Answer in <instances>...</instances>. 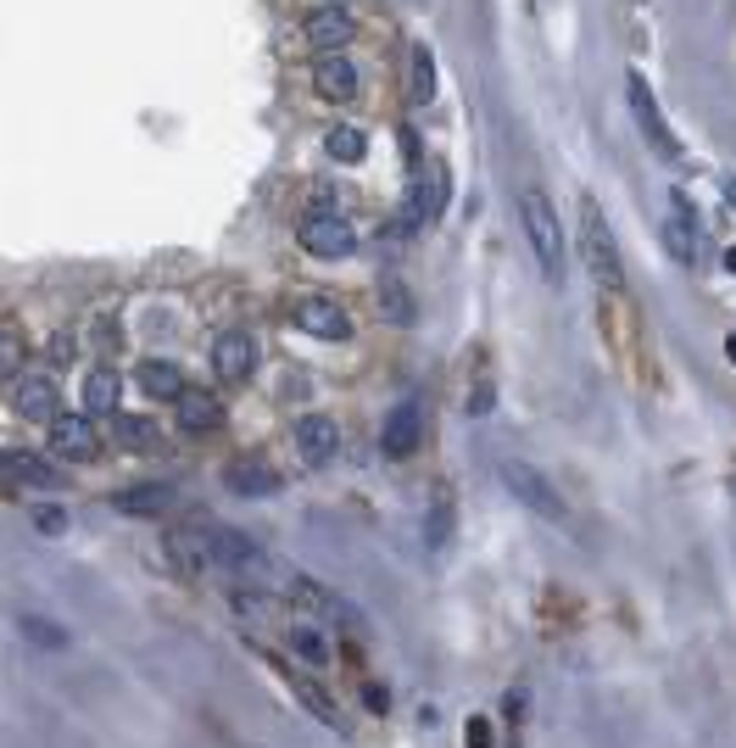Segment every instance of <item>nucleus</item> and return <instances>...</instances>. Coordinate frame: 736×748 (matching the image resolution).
<instances>
[{
    "label": "nucleus",
    "mask_w": 736,
    "mask_h": 748,
    "mask_svg": "<svg viewBox=\"0 0 736 748\" xmlns=\"http://www.w3.org/2000/svg\"><path fill=\"white\" fill-rule=\"evenodd\" d=\"M519 224H524V240H530L541 274H546V280H564L570 240H564V224H559V213H552V202H546L541 185H524V191H519Z\"/></svg>",
    "instance_id": "1"
},
{
    "label": "nucleus",
    "mask_w": 736,
    "mask_h": 748,
    "mask_svg": "<svg viewBox=\"0 0 736 748\" xmlns=\"http://www.w3.org/2000/svg\"><path fill=\"white\" fill-rule=\"evenodd\" d=\"M581 258L592 269V280L603 291H625V269H619V240L597 207V196H581Z\"/></svg>",
    "instance_id": "2"
},
{
    "label": "nucleus",
    "mask_w": 736,
    "mask_h": 748,
    "mask_svg": "<svg viewBox=\"0 0 736 748\" xmlns=\"http://www.w3.org/2000/svg\"><path fill=\"white\" fill-rule=\"evenodd\" d=\"M497 475H502V486L519 497V503H524L530 514H541V520H552V525H564V520H570L564 491L552 486L535 464H524V458H502V464H497Z\"/></svg>",
    "instance_id": "3"
},
{
    "label": "nucleus",
    "mask_w": 736,
    "mask_h": 748,
    "mask_svg": "<svg viewBox=\"0 0 736 748\" xmlns=\"http://www.w3.org/2000/svg\"><path fill=\"white\" fill-rule=\"evenodd\" d=\"M625 101H630V118H636V129L648 134V145L664 156V162H681L686 151H681V140L670 134V123H664V107H659V96L648 90V78L641 73H625Z\"/></svg>",
    "instance_id": "4"
},
{
    "label": "nucleus",
    "mask_w": 736,
    "mask_h": 748,
    "mask_svg": "<svg viewBox=\"0 0 736 748\" xmlns=\"http://www.w3.org/2000/svg\"><path fill=\"white\" fill-rule=\"evenodd\" d=\"M207 542H213V564L218 570H229L240 581H262L268 575V559H262V548L251 536H240L229 525H207Z\"/></svg>",
    "instance_id": "5"
},
{
    "label": "nucleus",
    "mask_w": 736,
    "mask_h": 748,
    "mask_svg": "<svg viewBox=\"0 0 736 748\" xmlns=\"http://www.w3.org/2000/svg\"><path fill=\"white\" fill-rule=\"evenodd\" d=\"M302 246H307L313 258L335 263V258H351V252H357V229H351V218H340V213H307V218H302Z\"/></svg>",
    "instance_id": "6"
},
{
    "label": "nucleus",
    "mask_w": 736,
    "mask_h": 748,
    "mask_svg": "<svg viewBox=\"0 0 736 748\" xmlns=\"http://www.w3.org/2000/svg\"><path fill=\"white\" fill-rule=\"evenodd\" d=\"M697 213H692V196L686 191H670L664 196V246H670V258L675 263H697Z\"/></svg>",
    "instance_id": "7"
},
{
    "label": "nucleus",
    "mask_w": 736,
    "mask_h": 748,
    "mask_svg": "<svg viewBox=\"0 0 736 748\" xmlns=\"http://www.w3.org/2000/svg\"><path fill=\"white\" fill-rule=\"evenodd\" d=\"M12 402H18V420H29V425H40V420L56 425V420H62V391H56V380L40 375V369L18 380V397H12Z\"/></svg>",
    "instance_id": "8"
},
{
    "label": "nucleus",
    "mask_w": 736,
    "mask_h": 748,
    "mask_svg": "<svg viewBox=\"0 0 736 748\" xmlns=\"http://www.w3.org/2000/svg\"><path fill=\"white\" fill-rule=\"evenodd\" d=\"M419 436H424V402L408 397V402L391 408V420H386V431H380V447H386L391 458H408V453L419 447Z\"/></svg>",
    "instance_id": "9"
},
{
    "label": "nucleus",
    "mask_w": 736,
    "mask_h": 748,
    "mask_svg": "<svg viewBox=\"0 0 736 748\" xmlns=\"http://www.w3.org/2000/svg\"><path fill=\"white\" fill-rule=\"evenodd\" d=\"M291 598H296L302 609H313L318 620H335V626H362V620H357V609H351L340 593H329L324 581H313V575H296V581H291Z\"/></svg>",
    "instance_id": "10"
},
{
    "label": "nucleus",
    "mask_w": 736,
    "mask_h": 748,
    "mask_svg": "<svg viewBox=\"0 0 736 748\" xmlns=\"http://www.w3.org/2000/svg\"><path fill=\"white\" fill-rule=\"evenodd\" d=\"M51 453L56 458H96L101 453V436H96V425L84 420V413H62V420L51 425Z\"/></svg>",
    "instance_id": "11"
},
{
    "label": "nucleus",
    "mask_w": 736,
    "mask_h": 748,
    "mask_svg": "<svg viewBox=\"0 0 736 748\" xmlns=\"http://www.w3.org/2000/svg\"><path fill=\"white\" fill-rule=\"evenodd\" d=\"M296 453L307 464H329L340 453V425L329 420V413H302L296 420Z\"/></svg>",
    "instance_id": "12"
},
{
    "label": "nucleus",
    "mask_w": 736,
    "mask_h": 748,
    "mask_svg": "<svg viewBox=\"0 0 736 748\" xmlns=\"http://www.w3.org/2000/svg\"><path fill=\"white\" fill-rule=\"evenodd\" d=\"M251 369H257L251 336H246V329H224V336L213 342V375H224V380H251Z\"/></svg>",
    "instance_id": "13"
},
{
    "label": "nucleus",
    "mask_w": 736,
    "mask_h": 748,
    "mask_svg": "<svg viewBox=\"0 0 736 748\" xmlns=\"http://www.w3.org/2000/svg\"><path fill=\"white\" fill-rule=\"evenodd\" d=\"M296 318H302L307 336H318V342H346V336H351L346 307H340V302H329V296H307V302L296 307Z\"/></svg>",
    "instance_id": "14"
},
{
    "label": "nucleus",
    "mask_w": 736,
    "mask_h": 748,
    "mask_svg": "<svg viewBox=\"0 0 736 748\" xmlns=\"http://www.w3.org/2000/svg\"><path fill=\"white\" fill-rule=\"evenodd\" d=\"M178 503V491L167 486V480H145V486H123L118 497H112V509L118 514H134V520H151V514H167Z\"/></svg>",
    "instance_id": "15"
},
{
    "label": "nucleus",
    "mask_w": 736,
    "mask_h": 748,
    "mask_svg": "<svg viewBox=\"0 0 736 748\" xmlns=\"http://www.w3.org/2000/svg\"><path fill=\"white\" fill-rule=\"evenodd\" d=\"M307 45H313V51H324V56L346 51V45H351V12H340V7H318V12H307Z\"/></svg>",
    "instance_id": "16"
},
{
    "label": "nucleus",
    "mask_w": 736,
    "mask_h": 748,
    "mask_svg": "<svg viewBox=\"0 0 736 748\" xmlns=\"http://www.w3.org/2000/svg\"><path fill=\"white\" fill-rule=\"evenodd\" d=\"M313 85H318L324 101H351L362 78H357V62H351L346 51H335V56H324V62L313 67Z\"/></svg>",
    "instance_id": "17"
},
{
    "label": "nucleus",
    "mask_w": 736,
    "mask_h": 748,
    "mask_svg": "<svg viewBox=\"0 0 736 748\" xmlns=\"http://www.w3.org/2000/svg\"><path fill=\"white\" fill-rule=\"evenodd\" d=\"M173 413H178V425L184 431H213V425H224V408H218V397L213 391H196V386H184V397H173Z\"/></svg>",
    "instance_id": "18"
},
{
    "label": "nucleus",
    "mask_w": 736,
    "mask_h": 748,
    "mask_svg": "<svg viewBox=\"0 0 736 748\" xmlns=\"http://www.w3.org/2000/svg\"><path fill=\"white\" fill-rule=\"evenodd\" d=\"M7 480H12V486H34V491H62V486H67V475L51 469L40 453H12V458H7Z\"/></svg>",
    "instance_id": "19"
},
{
    "label": "nucleus",
    "mask_w": 736,
    "mask_h": 748,
    "mask_svg": "<svg viewBox=\"0 0 736 748\" xmlns=\"http://www.w3.org/2000/svg\"><path fill=\"white\" fill-rule=\"evenodd\" d=\"M224 480H229V491H240V497H273V491H280V475H273L262 458H235Z\"/></svg>",
    "instance_id": "20"
},
{
    "label": "nucleus",
    "mask_w": 736,
    "mask_h": 748,
    "mask_svg": "<svg viewBox=\"0 0 736 748\" xmlns=\"http://www.w3.org/2000/svg\"><path fill=\"white\" fill-rule=\"evenodd\" d=\"M123 397V375L118 369H89L84 375V413H112Z\"/></svg>",
    "instance_id": "21"
},
{
    "label": "nucleus",
    "mask_w": 736,
    "mask_h": 748,
    "mask_svg": "<svg viewBox=\"0 0 736 748\" xmlns=\"http://www.w3.org/2000/svg\"><path fill=\"white\" fill-rule=\"evenodd\" d=\"M134 380H140L145 397H184V375H178V364H167V358H145V364L134 369Z\"/></svg>",
    "instance_id": "22"
},
{
    "label": "nucleus",
    "mask_w": 736,
    "mask_h": 748,
    "mask_svg": "<svg viewBox=\"0 0 736 748\" xmlns=\"http://www.w3.org/2000/svg\"><path fill=\"white\" fill-rule=\"evenodd\" d=\"M112 436H118L123 447H134V453L162 447V431H156L151 420H140V413H123V420H112Z\"/></svg>",
    "instance_id": "23"
},
{
    "label": "nucleus",
    "mask_w": 736,
    "mask_h": 748,
    "mask_svg": "<svg viewBox=\"0 0 736 748\" xmlns=\"http://www.w3.org/2000/svg\"><path fill=\"white\" fill-rule=\"evenodd\" d=\"M291 687H296V698H302V709H313V715H318V720H324L329 731H346V720H340V709H335V704H329V698L318 693V682H307V676H296V671H291Z\"/></svg>",
    "instance_id": "24"
},
{
    "label": "nucleus",
    "mask_w": 736,
    "mask_h": 748,
    "mask_svg": "<svg viewBox=\"0 0 736 748\" xmlns=\"http://www.w3.org/2000/svg\"><path fill=\"white\" fill-rule=\"evenodd\" d=\"M324 151H329L335 162H362V151H368V134H362V129H351V123H335V129L324 134Z\"/></svg>",
    "instance_id": "25"
},
{
    "label": "nucleus",
    "mask_w": 736,
    "mask_h": 748,
    "mask_svg": "<svg viewBox=\"0 0 736 748\" xmlns=\"http://www.w3.org/2000/svg\"><path fill=\"white\" fill-rule=\"evenodd\" d=\"M291 648H296V659H307V664H329L324 626H313V620H296V626H291Z\"/></svg>",
    "instance_id": "26"
},
{
    "label": "nucleus",
    "mask_w": 736,
    "mask_h": 748,
    "mask_svg": "<svg viewBox=\"0 0 736 748\" xmlns=\"http://www.w3.org/2000/svg\"><path fill=\"white\" fill-rule=\"evenodd\" d=\"M452 536V497L446 491H430V514H424V542L430 548H446Z\"/></svg>",
    "instance_id": "27"
},
{
    "label": "nucleus",
    "mask_w": 736,
    "mask_h": 748,
    "mask_svg": "<svg viewBox=\"0 0 736 748\" xmlns=\"http://www.w3.org/2000/svg\"><path fill=\"white\" fill-rule=\"evenodd\" d=\"M23 631H29L40 648H51V653H62V648L73 642V631H67V626H56V620H45V615H23Z\"/></svg>",
    "instance_id": "28"
},
{
    "label": "nucleus",
    "mask_w": 736,
    "mask_h": 748,
    "mask_svg": "<svg viewBox=\"0 0 736 748\" xmlns=\"http://www.w3.org/2000/svg\"><path fill=\"white\" fill-rule=\"evenodd\" d=\"M413 101H435V51L413 45Z\"/></svg>",
    "instance_id": "29"
},
{
    "label": "nucleus",
    "mask_w": 736,
    "mask_h": 748,
    "mask_svg": "<svg viewBox=\"0 0 736 748\" xmlns=\"http://www.w3.org/2000/svg\"><path fill=\"white\" fill-rule=\"evenodd\" d=\"M0 375L23 380V342H18V329H7V342H0Z\"/></svg>",
    "instance_id": "30"
},
{
    "label": "nucleus",
    "mask_w": 736,
    "mask_h": 748,
    "mask_svg": "<svg viewBox=\"0 0 736 748\" xmlns=\"http://www.w3.org/2000/svg\"><path fill=\"white\" fill-rule=\"evenodd\" d=\"M464 731H469V737H464V742H469V748H491V742H497V726H491V720H486V715H475V720H469V726H464Z\"/></svg>",
    "instance_id": "31"
},
{
    "label": "nucleus",
    "mask_w": 736,
    "mask_h": 748,
    "mask_svg": "<svg viewBox=\"0 0 736 748\" xmlns=\"http://www.w3.org/2000/svg\"><path fill=\"white\" fill-rule=\"evenodd\" d=\"M34 531L62 536V531H67V514H62V509H34Z\"/></svg>",
    "instance_id": "32"
},
{
    "label": "nucleus",
    "mask_w": 736,
    "mask_h": 748,
    "mask_svg": "<svg viewBox=\"0 0 736 748\" xmlns=\"http://www.w3.org/2000/svg\"><path fill=\"white\" fill-rule=\"evenodd\" d=\"M491 397H497V391H491V380L480 375V380H475V391H469V420H480V413L491 408Z\"/></svg>",
    "instance_id": "33"
},
{
    "label": "nucleus",
    "mask_w": 736,
    "mask_h": 748,
    "mask_svg": "<svg viewBox=\"0 0 736 748\" xmlns=\"http://www.w3.org/2000/svg\"><path fill=\"white\" fill-rule=\"evenodd\" d=\"M380 307H386V318H408V313H413L402 291H386V296H380Z\"/></svg>",
    "instance_id": "34"
},
{
    "label": "nucleus",
    "mask_w": 736,
    "mask_h": 748,
    "mask_svg": "<svg viewBox=\"0 0 736 748\" xmlns=\"http://www.w3.org/2000/svg\"><path fill=\"white\" fill-rule=\"evenodd\" d=\"M725 269H730V274H736V246H730V252H725Z\"/></svg>",
    "instance_id": "35"
},
{
    "label": "nucleus",
    "mask_w": 736,
    "mask_h": 748,
    "mask_svg": "<svg viewBox=\"0 0 736 748\" xmlns=\"http://www.w3.org/2000/svg\"><path fill=\"white\" fill-rule=\"evenodd\" d=\"M725 358H730V364H736V336H730V342H725Z\"/></svg>",
    "instance_id": "36"
},
{
    "label": "nucleus",
    "mask_w": 736,
    "mask_h": 748,
    "mask_svg": "<svg viewBox=\"0 0 736 748\" xmlns=\"http://www.w3.org/2000/svg\"><path fill=\"white\" fill-rule=\"evenodd\" d=\"M725 196H730V207H736V180H725Z\"/></svg>",
    "instance_id": "37"
},
{
    "label": "nucleus",
    "mask_w": 736,
    "mask_h": 748,
    "mask_svg": "<svg viewBox=\"0 0 736 748\" xmlns=\"http://www.w3.org/2000/svg\"><path fill=\"white\" fill-rule=\"evenodd\" d=\"M229 748H246V742H229Z\"/></svg>",
    "instance_id": "38"
}]
</instances>
